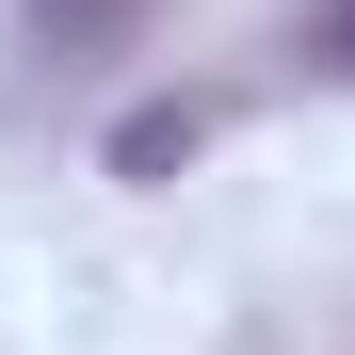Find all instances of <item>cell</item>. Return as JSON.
Wrapping results in <instances>:
<instances>
[{
	"mask_svg": "<svg viewBox=\"0 0 355 355\" xmlns=\"http://www.w3.org/2000/svg\"><path fill=\"white\" fill-rule=\"evenodd\" d=\"M194 130H210V113H194V97H178V113H130V130H113V162H130V178H162V162H178V146H194Z\"/></svg>",
	"mask_w": 355,
	"mask_h": 355,
	"instance_id": "6da1fadb",
	"label": "cell"
},
{
	"mask_svg": "<svg viewBox=\"0 0 355 355\" xmlns=\"http://www.w3.org/2000/svg\"><path fill=\"white\" fill-rule=\"evenodd\" d=\"M307 49H323V65L355 81V0H323V17H307Z\"/></svg>",
	"mask_w": 355,
	"mask_h": 355,
	"instance_id": "7a4b0ae2",
	"label": "cell"
}]
</instances>
